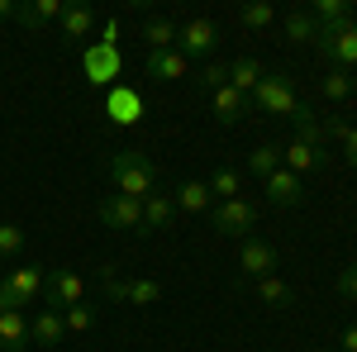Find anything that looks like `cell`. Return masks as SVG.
Instances as JSON below:
<instances>
[{
  "label": "cell",
  "mask_w": 357,
  "mask_h": 352,
  "mask_svg": "<svg viewBox=\"0 0 357 352\" xmlns=\"http://www.w3.org/2000/svg\"><path fill=\"white\" fill-rule=\"evenodd\" d=\"M114 181V195H129V200H148L153 190H158V167L148 153H138V148H124V153H110V162H105Z\"/></svg>",
  "instance_id": "1"
},
{
  "label": "cell",
  "mask_w": 357,
  "mask_h": 352,
  "mask_svg": "<svg viewBox=\"0 0 357 352\" xmlns=\"http://www.w3.org/2000/svg\"><path fill=\"white\" fill-rule=\"evenodd\" d=\"M257 219H262V205L248 200V195L220 200V205L210 210V224H215V234H224V238H248V234L257 229Z\"/></svg>",
  "instance_id": "2"
},
{
  "label": "cell",
  "mask_w": 357,
  "mask_h": 352,
  "mask_svg": "<svg viewBox=\"0 0 357 352\" xmlns=\"http://www.w3.org/2000/svg\"><path fill=\"white\" fill-rule=\"evenodd\" d=\"M248 105L262 109V114H286V119H291V109L301 105V100H296V82H291L286 72H267V77L257 82V91L248 95Z\"/></svg>",
  "instance_id": "3"
},
{
  "label": "cell",
  "mask_w": 357,
  "mask_h": 352,
  "mask_svg": "<svg viewBox=\"0 0 357 352\" xmlns=\"http://www.w3.org/2000/svg\"><path fill=\"white\" fill-rule=\"evenodd\" d=\"M82 72L91 86H119V72H124V57L110 43H86L82 48Z\"/></svg>",
  "instance_id": "4"
},
{
  "label": "cell",
  "mask_w": 357,
  "mask_h": 352,
  "mask_svg": "<svg viewBox=\"0 0 357 352\" xmlns=\"http://www.w3.org/2000/svg\"><path fill=\"white\" fill-rule=\"evenodd\" d=\"M38 291H43V271L38 267H15V271L0 276V305H5V309H24V305H33Z\"/></svg>",
  "instance_id": "5"
},
{
  "label": "cell",
  "mask_w": 357,
  "mask_h": 352,
  "mask_svg": "<svg viewBox=\"0 0 357 352\" xmlns=\"http://www.w3.org/2000/svg\"><path fill=\"white\" fill-rule=\"evenodd\" d=\"M220 48V24L215 20H186V24H176V53L195 62V57H210Z\"/></svg>",
  "instance_id": "6"
},
{
  "label": "cell",
  "mask_w": 357,
  "mask_h": 352,
  "mask_svg": "<svg viewBox=\"0 0 357 352\" xmlns=\"http://www.w3.org/2000/svg\"><path fill=\"white\" fill-rule=\"evenodd\" d=\"M238 271H243L248 281L276 276V243L257 238V234H248V238H243V247H238Z\"/></svg>",
  "instance_id": "7"
},
{
  "label": "cell",
  "mask_w": 357,
  "mask_h": 352,
  "mask_svg": "<svg viewBox=\"0 0 357 352\" xmlns=\"http://www.w3.org/2000/svg\"><path fill=\"white\" fill-rule=\"evenodd\" d=\"M96 215H100V224H105V229H129V234H143V200H129V195H105Z\"/></svg>",
  "instance_id": "8"
},
{
  "label": "cell",
  "mask_w": 357,
  "mask_h": 352,
  "mask_svg": "<svg viewBox=\"0 0 357 352\" xmlns=\"http://www.w3.org/2000/svg\"><path fill=\"white\" fill-rule=\"evenodd\" d=\"M319 53L329 57V67H338V72H353L357 67V20L343 29H333V33H324L319 38Z\"/></svg>",
  "instance_id": "9"
},
{
  "label": "cell",
  "mask_w": 357,
  "mask_h": 352,
  "mask_svg": "<svg viewBox=\"0 0 357 352\" xmlns=\"http://www.w3.org/2000/svg\"><path fill=\"white\" fill-rule=\"evenodd\" d=\"M43 291H48V305L53 309H72V305H82V276L72 267H53V271H43Z\"/></svg>",
  "instance_id": "10"
},
{
  "label": "cell",
  "mask_w": 357,
  "mask_h": 352,
  "mask_svg": "<svg viewBox=\"0 0 357 352\" xmlns=\"http://www.w3.org/2000/svg\"><path fill=\"white\" fill-rule=\"evenodd\" d=\"M262 190H267V205H276V210H291V205L305 200V181L296 171H286V167H276L272 176L262 181Z\"/></svg>",
  "instance_id": "11"
},
{
  "label": "cell",
  "mask_w": 357,
  "mask_h": 352,
  "mask_svg": "<svg viewBox=\"0 0 357 352\" xmlns=\"http://www.w3.org/2000/svg\"><path fill=\"white\" fill-rule=\"evenodd\" d=\"M105 114H110L119 129H129V124H138L143 119V95H138L134 86H110V95H105Z\"/></svg>",
  "instance_id": "12"
},
{
  "label": "cell",
  "mask_w": 357,
  "mask_h": 352,
  "mask_svg": "<svg viewBox=\"0 0 357 352\" xmlns=\"http://www.w3.org/2000/svg\"><path fill=\"white\" fill-rule=\"evenodd\" d=\"M281 167H286V171H296V176H314V171H319V167H329V153H324V148H314V143H301V138H296V143H291V148H281Z\"/></svg>",
  "instance_id": "13"
},
{
  "label": "cell",
  "mask_w": 357,
  "mask_h": 352,
  "mask_svg": "<svg viewBox=\"0 0 357 352\" xmlns=\"http://www.w3.org/2000/svg\"><path fill=\"white\" fill-rule=\"evenodd\" d=\"M67 338V324H62V309L53 305H43L33 319H29V343H38V348H57Z\"/></svg>",
  "instance_id": "14"
},
{
  "label": "cell",
  "mask_w": 357,
  "mask_h": 352,
  "mask_svg": "<svg viewBox=\"0 0 357 352\" xmlns=\"http://www.w3.org/2000/svg\"><path fill=\"white\" fill-rule=\"evenodd\" d=\"M172 205H176V215H205V210H215V195L205 181H181L172 190Z\"/></svg>",
  "instance_id": "15"
},
{
  "label": "cell",
  "mask_w": 357,
  "mask_h": 352,
  "mask_svg": "<svg viewBox=\"0 0 357 352\" xmlns=\"http://www.w3.org/2000/svg\"><path fill=\"white\" fill-rule=\"evenodd\" d=\"M172 219H176L172 190H153L143 200V234H162V229H172Z\"/></svg>",
  "instance_id": "16"
},
{
  "label": "cell",
  "mask_w": 357,
  "mask_h": 352,
  "mask_svg": "<svg viewBox=\"0 0 357 352\" xmlns=\"http://www.w3.org/2000/svg\"><path fill=\"white\" fill-rule=\"evenodd\" d=\"M29 348V314L24 309H0V352Z\"/></svg>",
  "instance_id": "17"
},
{
  "label": "cell",
  "mask_w": 357,
  "mask_h": 352,
  "mask_svg": "<svg viewBox=\"0 0 357 352\" xmlns=\"http://www.w3.org/2000/svg\"><path fill=\"white\" fill-rule=\"evenodd\" d=\"M62 10H67V0H24V5H15V20L38 29V24H57Z\"/></svg>",
  "instance_id": "18"
},
{
  "label": "cell",
  "mask_w": 357,
  "mask_h": 352,
  "mask_svg": "<svg viewBox=\"0 0 357 352\" xmlns=\"http://www.w3.org/2000/svg\"><path fill=\"white\" fill-rule=\"evenodd\" d=\"M148 77H153V82H181V77H191V62L176 53V48L148 53Z\"/></svg>",
  "instance_id": "19"
},
{
  "label": "cell",
  "mask_w": 357,
  "mask_h": 352,
  "mask_svg": "<svg viewBox=\"0 0 357 352\" xmlns=\"http://www.w3.org/2000/svg\"><path fill=\"white\" fill-rule=\"evenodd\" d=\"M310 15H314V24L324 29V33H333V29L353 24V0H314Z\"/></svg>",
  "instance_id": "20"
},
{
  "label": "cell",
  "mask_w": 357,
  "mask_h": 352,
  "mask_svg": "<svg viewBox=\"0 0 357 352\" xmlns=\"http://www.w3.org/2000/svg\"><path fill=\"white\" fill-rule=\"evenodd\" d=\"M210 105H215V119H220V124H238L248 109H252V105H248V95H243V91H234V86H220V91L210 95Z\"/></svg>",
  "instance_id": "21"
},
{
  "label": "cell",
  "mask_w": 357,
  "mask_h": 352,
  "mask_svg": "<svg viewBox=\"0 0 357 352\" xmlns=\"http://www.w3.org/2000/svg\"><path fill=\"white\" fill-rule=\"evenodd\" d=\"M281 29H286V38H291V43H314V48H319V38H324V29L314 24V15H310V10H291V15H286V20H281Z\"/></svg>",
  "instance_id": "22"
},
{
  "label": "cell",
  "mask_w": 357,
  "mask_h": 352,
  "mask_svg": "<svg viewBox=\"0 0 357 352\" xmlns=\"http://www.w3.org/2000/svg\"><path fill=\"white\" fill-rule=\"evenodd\" d=\"M262 77H267V67H262L257 57H234V62H229V86L243 91V95H252Z\"/></svg>",
  "instance_id": "23"
},
{
  "label": "cell",
  "mask_w": 357,
  "mask_h": 352,
  "mask_svg": "<svg viewBox=\"0 0 357 352\" xmlns=\"http://www.w3.org/2000/svg\"><path fill=\"white\" fill-rule=\"evenodd\" d=\"M57 24H62V38H72V43H77V38H91V33L100 29L96 24V10H86V5H67Z\"/></svg>",
  "instance_id": "24"
},
{
  "label": "cell",
  "mask_w": 357,
  "mask_h": 352,
  "mask_svg": "<svg viewBox=\"0 0 357 352\" xmlns=\"http://www.w3.org/2000/svg\"><path fill=\"white\" fill-rule=\"evenodd\" d=\"M291 124H296V138H301V143H314V148H324L329 129L319 124V114H314L310 105H296V109H291Z\"/></svg>",
  "instance_id": "25"
},
{
  "label": "cell",
  "mask_w": 357,
  "mask_h": 352,
  "mask_svg": "<svg viewBox=\"0 0 357 352\" xmlns=\"http://www.w3.org/2000/svg\"><path fill=\"white\" fill-rule=\"evenodd\" d=\"M257 286V300L267 305V309H291L296 305V291L281 281V276H262V281H252Z\"/></svg>",
  "instance_id": "26"
},
{
  "label": "cell",
  "mask_w": 357,
  "mask_h": 352,
  "mask_svg": "<svg viewBox=\"0 0 357 352\" xmlns=\"http://www.w3.org/2000/svg\"><path fill=\"white\" fill-rule=\"evenodd\" d=\"M143 38H148V53H167L176 48V20H143Z\"/></svg>",
  "instance_id": "27"
},
{
  "label": "cell",
  "mask_w": 357,
  "mask_h": 352,
  "mask_svg": "<svg viewBox=\"0 0 357 352\" xmlns=\"http://www.w3.org/2000/svg\"><path fill=\"white\" fill-rule=\"evenodd\" d=\"M205 186H210V195H215V200H238V195H243V176H238L234 167H215Z\"/></svg>",
  "instance_id": "28"
},
{
  "label": "cell",
  "mask_w": 357,
  "mask_h": 352,
  "mask_svg": "<svg viewBox=\"0 0 357 352\" xmlns=\"http://www.w3.org/2000/svg\"><path fill=\"white\" fill-rule=\"evenodd\" d=\"M276 167H281V148H276V143H262V148H252V153H248V171H252L257 181H267Z\"/></svg>",
  "instance_id": "29"
},
{
  "label": "cell",
  "mask_w": 357,
  "mask_h": 352,
  "mask_svg": "<svg viewBox=\"0 0 357 352\" xmlns=\"http://www.w3.org/2000/svg\"><path fill=\"white\" fill-rule=\"evenodd\" d=\"M238 20H243V29H252V33H257V29H272L276 24V10L267 5V0H248L243 10H238Z\"/></svg>",
  "instance_id": "30"
},
{
  "label": "cell",
  "mask_w": 357,
  "mask_h": 352,
  "mask_svg": "<svg viewBox=\"0 0 357 352\" xmlns=\"http://www.w3.org/2000/svg\"><path fill=\"white\" fill-rule=\"evenodd\" d=\"M62 324H67V333H91L96 328V305H72V309H62Z\"/></svg>",
  "instance_id": "31"
},
{
  "label": "cell",
  "mask_w": 357,
  "mask_h": 352,
  "mask_svg": "<svg viewBox=\"0 0 357 352\" xmlns=\"http://www.w3.org/2000/svg\"><path fill=\"white\" fill-rule=\"evenodd\" d=\"M319 91H324V100H348V95H353V77L338 72V67H329L324 82H319Z\"/></svg>",
  "instance_id": "32"
},
{
  "label": "cell",
  "mask_w": 357,
  "mask_h": 352,
  "mask_svg": "<svg viewBox=\"0 0 357 352\" xmlns=\"http://www.w3.org/2000/svg\"><path fill=\"white\" fill-rule=\"evenodd\" d=\"M338 143H343V162L357 167V124H343V119H333V124H324Z\"/></svg>",
  "instance_id": "33"
},
{
  "label": "cell",
  "mask_w": 357,
  "mask_h": 352,
  "mask_svg": "<svg viewBox=\"0 0 357 352\" xmlns=\"http://www.w3.org/2000/svg\"><path fill=\"white\" fill-rule=\"evenodd\" d=\"M158 300H162V286H158V281H148V276L129 281V296H124V305H158Z\"/></svg>",
  "instance_id": "34"
},
{
  "label": "cell",
  "mask_w": 357,
  "mask_h": 352,
  "mask_svg": "<svg viewBox=\"0 0 357 352\" xmlns=\"http://www.w3.org/2000/svg\"><path fill=\"white\" fill-rule=\"evenodd\" d=\"M100 291H105V300L124 305V296H129V276H119L114 262H110V267H100Z\"/></svg>",
  "instance_id": "35"
},
{
  "label": "cell",
  "mask_w": 357,
  "mask_h": 352,
  "mask_svg": "<svg viewBox=\"0 0 357 352\" xmlns=\"http://www.w3.org/2000/svg\"><path fill=\"white\" fill-rule=\"evenodd\" d=\"M24 252V229L20 224H0V257H20Z\"/></svg>",
  "instance_id": "36"
},
{
  "label": "cell",
  "mask_w": 357,
  "mask_h": 352,
  "mask_svg": "<svg viewBox=\"0 0 357 352\" xmlns=\"http://www.w3.org/2000/svg\"><path fill=\"white\" fill-rule=\"evenodd\" d=\"M195 82H200L205 91H210V95H215L220 86H229V67H224V62H210V67H205V72H200Z\"/></svg>",
  "instance_id": "37"
},
{
  "label": "cell",
  "mask_w": 357,
  "mask_h": 352,
  "mask_svg": "<svg viewBox=\"0 0 357 352\" xmlns=\"http://www.w3.org/2000/svg\"><path fill=\"white\" fill-rule=\"evenodd\" d=\"M338 296H343V300H353V305H357V262H353V267H343V271H338Z\"/></svg>",
  "instance_id": "38"
},
{
  "label": "cell",
  "mask_w": 357,
  "mask_h": 352,
  "mask_svg": "<svg viewBox=\"0 0 357 352\" xmlns=\"http://www.w3.org/2000/svg\"><path fill=\"white\" fill-rule=\"evenodd\" d=\"M114 38H119V20H105V24H100V38H96V43H110V48H114Z\"/></svg>",
  "instance_id": "39"
},
{
  "label": "cell",
  "mask_w": 357,
  "mask_h": 352,
  "mask_svg": "<svg viewBox=\"0 0 357 352\" xmlns=\"http://www.w3.org/2000/svg\"><path fill=\"white\" fill-rule=\"evenodd\" d=\"M343 352H357V324L343 328Z\"/></svg>",
  "instance_id": "40"
},
{
  "label": "cell",
  "mask_w": 357,
  "mask_h": 352,
  "mask_svg": "<svg viewBox=\"0 0 357 352\" xmlns=\"http://www.w3.org/2000/svg\"><path fill=\"white\" fill-rule=\"evenodd\" d=\"M0 20H15V0H0Z\"/></svg>",
  "instance_id": "41"
},
{
  "label": "cell",
  "mask_w": 357,
  "mask_h": 352,
  "mask_svg": "<svg viewBox=\"0 0 357 352\" xmlns=\"http://www.w3.org/2000/svg\"><path fill=\"white\" fill-rule=\"evenodd\" d=\"M353 95H357V77H353Z\"/></svg>",
  "instance_id": "42"
},
{
  "label": "cell",
  "mask_w": 357,
  "mask_h": 352,
  "mask_svg": "<svg viewBox=\"0 0 357 352\" xmlns=\"http://www.w3.org/2000/svg\"><path fill=\"white\" fill-rule=\"evenodd\" d=\"M319 352H329V348H319Z\"/></svg>",
  "instance_id": "43"
},
{
  "label": "cell",
  "mask_w": 357,
  "mask_h": 352,
  "mask_svg": "<svg viewBox=\"0 0 357 352\" xmlns=\"http://www.w3.org/2000/svg\"><path fill=\"white\" fill-rule=\"evenodd\" d=\"M0 309H5V305H0Z\"/></svg>",
  "instance_id": "44"
},
{
  "label": "cell",
  "mask_w": 357,
  "mask_h": 352,
  "mask_svg": "<svg viewBox=\"0 0 357 352\" xmlns=\"http://www.w3.org/2000/svg\"><path fill=\"white\" fill-rule=\"evenodd\" d=\"M353 262H357V257H353Z\"/></svg>",
  "instance_id": "45"
}]
</instances>
